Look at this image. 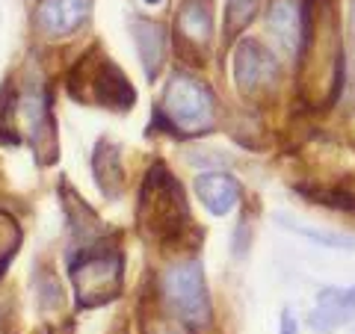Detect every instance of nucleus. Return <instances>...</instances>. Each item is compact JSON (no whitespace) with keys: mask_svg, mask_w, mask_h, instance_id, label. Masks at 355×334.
Masks as SVG:
<instances>
[{"mask_svg":"<svg viewBox=\"0 0 355 334\" xmlns=\"http://www.w3.org/2000/svg\"><path fill=\"white\" fill-rule=\"evenodd\" d=\"M139 228L151 240H175L187 225V202L181 184L166 172V166H151L139 195Z\"/></svg>","mask_w":355,"mask_h":334,"instance_id":"f257e3e1","label":"nucleus"},{"mask_svg":"<svg viewBox=\"0 0 355 334\" xmlns=\"http://www.w3.org/2000/svg\"><path fill=\"white\" fill-rule=\"evenodd\" d=\"M214 95L202 80H196L190 74H175L166 83L157 116L175 133L193 137V133L214 128Z\"/></svg>","mask_w":355,"mask_h":334,"instance_id":"f03ea898","label":"nucleus"},{"mask_svg":"<svg viewBox=\"0 0 355 334\" xmlns=\"http://www.w3.org/2000/svg\"><path fill=\"white\" fill-rule=\"evenodd\" d=\"M71 278L77 287L80 308H95L113 302L121 290V254L113 249H86L71 263Z\"/></svg>","mask_w":355,"mask_h":334,"instance_id":"7ed1b4c3","label":"nucleus"},{"mask_svg":"<svg viewBox=\"0 0 355 334\" xmlns=\"http://www.w3.org/2000/svg\"><path fill=\"white\" fill-rule=\"evenodd\" d=\"M163 296L187 326L202 328L210 322V293L205 284V270L198 261L172 266L163 278Z\"/></svg>","mask_w":355,"mask_h":334,"instance_id":"20e7f679","label":"nucleus"},{"mask_svg":"<svg viewBox=\"0 0 355 334\" xmlns=\"http://www.w3.org/2000/svg\"><path fill=\"white\" fill-rule=\"evenodd\" d=\"M71 77H77V80L83 77L89 83L83 92H77V101L86 98V101H98L110 109H119V113L133 107V86L125 80V74H121L113 62L98 57V53H89V57L74 69Z\"/></svg>","mask_w":355,"mask_h":334,"instance_id":"39448f33","label":"nucleus"},{"mask_svg":"<svg viewBox=\"0 0 355 334\" xmlns=\"http://www.w3.org/2000/svg\"><path fill=\"white\" fill-rule=\"evenodd\" d=\"M275 74H279V65H275V57L263 44H258L254 39H243L237 44L234 80L243 95H252V92H258V89H263L266 83H272Z\"/></svg>","mask_w":355,"mask_h":334,"instance_id":"423d86ee","label":"nucleus"},{"mask_svg":"<svg viewBox=\"0 0 355 334\" xmlns=\"http://www.w3.org/2000/svg\"><path fill=\"white\" fill-rule=\"evenodd\" d=\"M355 319V287H323L317 293V308L311 314V328L331 334Z\"/></svg>","mask_w":355,"mask_h":334,"instance_id":"0eeeda50","label":"nucleus"},{"mask_svg":"<svg viewBox=\"0 0 355 334\" xmlns=\"http://www.w3.org/2000/svg\"><path fill=\"white\" fill-rule=\"evenodd\" d=\"M92 15V0H42L36 9V24L48 36H69L83 27Z\"/></svg>","mask_w":355,"mask_h":334,"instance_id":"6e6552de","label":"nucleus"},{"mask_svg":"<svg viewBox=\"0 0 355 334\" xmlns=\"http://www.w3.org/2000/svg\"><path fill=\"white\" fill-rule=\"evenodd\" d=\"M196 195L202 198V204L214 216H225V213H231V210L240 204L243 186H240V181H237L234 175H228V172H210V175H202L196 181Z\"/></svg>","mask_w":355,"mask_h":334,"instance_id":"1a4fd4ad","label":"nucleus"},{"mask_svg":"<svg viewBox=\"0 0 355 334\" xmlns=\"http://www.w3.org/2000/svg\"><path fill=\"white\" fill-rule=\"evenodd\" d=\"M266 24L275 44L287 53H299V39H302V12L293 6V0H275L266 12Z\"/></svg>","mask_w":355,"mask_h":334,"instance_id":"9d476101","label":"nucleus"},{"mask_svg":"<svg viewBox=\"0 0 355 334\" xmlns=\"http://www.w3.org/2000/svg\"><path fill=\"white\" fill-rule=\"evenodd\" d=\"M133 39H137V48H139V60H142V69L146 74L157 77L160 65H163V51H166V33L163 27L151 24V21H133Z\"/></svg>","mask_w":355,"mask_h":334,"instance_id":"9b49d317","label":"nucleus"},{"mask_svg":"<svg viewBox=\"0 0 355 334\" xmlns=\"http://www.w3.org/2000/svg\"><path fill=\"white\" fill-rule=\"evenodd\" d=\"M178 33L187 36L193 44H207L214 36V18L205 0H187L178 12Z\"/></svg>","mask_w":355,"mask_h":334,"instance_id":"f8f14e48","label":"nucleus"},{"mask_svg":"<svg viewBox=\"0 0 355 334\" xmlns=\"http://www.w3.org/2000/svg\"><path fill=\"white\" fill-rule=\"evenodd\" d=\"M95 177H98V186L110 195H119V186H121V169H119V151L116 146L110 142H101L95 151Z\"/></svg>","mask_w":355,"mask_h":334,"instance_id":"ddd939ff","label":"nucleus"},{"mask_svg":"<svg viewBox=\"0 0 355 334\" xmlns=\"http://www.w3.org/2000/svg\"><path fill=\"white\" fill-rule=\"evenodd\" d=\"M279 222H282L287 231L299 234V237H308L311 243H317V246H326V249H352V246H355L349 237H343V234H335V231H317V228L302 225V222H293V219H287V216H279Z\"/></svg>","mask_w":355,"mask_h":334,"instance_id":"4468645a","label":"nucleus"},{"mask_svg":"<svg viewBox=\"0 0 355 334\" xmlns=\"http://www.w3.org/2000/svg\"><path fill=\"white\" fill-rule=\"evenodd\" d=\"M261 0H228L225 6V39H234L243 27H249V21L258 15Z\"/></svg>","mask_w":355,"mask_h":334,"instance_id":"2eb2a0df","label":"nucleus"},{"mask_svg":"<svg viewBox=\"0 0 355 334\" xmlns=\"http://www.w3.org/2000/svg\"><path fill=\"white\" fill-rule=\"evenodd\" d=\"M15 246H18V228L12 225V219H6L0 213V270H3L9 254L15 252Z\"/></svg>","mask_w":355,"mask_h":334,"instance_id":"dca6fc26","label":"nucleus"},{"mask_svg":"<svg viewBox=\"0 0 355 334\" xmlns=\"http://www.w3.org/2000/svg\"><path fill=\"white\" fill-rule=\"evenodd\" d=\"M282 334H299V322H296L291 308L282 310Z\"/></svg>","mask_w":355,"mask_h":334,"instance_id":"f3484780","label":"nucleus"},{"mask_svg":"<svg viewBox=\"0 0 355 334\" xmlns=\"http://www.w3.org/2000/svg\"><path fill=\"white\" fill-rule=\"evenodd\" d=\"M349 18H352V30H355V0H352V12H349Z\"/></svg>","mask_w":355,"mask_h":334,"instance_id":"a211bd4d","label":"nucleus"},{"mask_svg":"<svg viewBox=\"0 0 355 334\" xmlns=\"http://www.w3.org/2000/svg\"><path fill=\"white\" fill-rule=\"evenodd\" d=\"M0 334H3V328H0Z\"/></svg>","mask_w":355,"mask_h":334,"instance_id":"6ab92c4d","label":"nucleus"}]
</instances>
